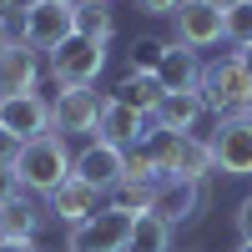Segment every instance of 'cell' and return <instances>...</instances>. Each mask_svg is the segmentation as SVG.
Wrapping results in <instances>:
<instances>
[{
  "label": "cell",
  "instance_id": "12",
  "mask_svg": "<svg viewBox=\"0 0 252 252\" xmlns=\"http://www.w3.org/2000/svg\"><path fill=\"white\" fill-rule=\"evenodd\" d=\"M46 207H51V222L81 227V222H91L101 207H106V192H101V187H91V182H81V177H66V182H61L56 192L46 197Z\"/></svg>",
  "mask_w": 252,
  "mask_h": 252
},
{
  "label": "cell",
  "instance_id": "3",
  "mask_svg": "<svg viewBox=\"0 0 252 252\" xmlns=\"http://www.w3.org/2000/svg\"><path fill=\"white\" fill-rule=\"evenodd\" d=\"M101 71H106V40L96 35H66L61 46L51 51V76L56 86H96Z\"/></svg>",
  "mask_w": 252,
  "mask_h": 252
},
{
  "label": "cell",
  "instance_id": "31",
  "mask_svg": "<svg viewBox=\"0 0 252 252\" xmlns=\"http://www.w3.org/2000/svg\"><path fill=\"white\" fill-rule=\"evenodd\" d=\"M10 46V35H5V20H0V51H5Z\"/></svg>",
  "mask_w": 252,
  "mask_h": 252
},
{
  "label": "cell",
  "instance_id": "20",
  "mask_svg": "<svg viewBox=\"0 0 252 252\" xmlns=\"http://www.w3.org/2000/svg\"><path fill=\"white\" fill-rule=\"evenodd\" d=\"M76 31L81 35H96L111 46L116 35V15H111V0H76Z\"/></svg>",
  "mask_w": 252,
  "mask_h": 252
},
{
  "label": "cell",
  "instance_id": "8",
  "mask_svg": "<svg viewBox=\"0 0 252 252\" xmlns=\"http://www.w3.org/2000/svg\"><path fill=\"white\" fill-rule=\"evenodd\" d=\"M56 131L51 126V101L31 91V96H0V136H10L15 146H26L35 136Z\"/></svg>",
  "mask_w": 252,
  "mask_h": 252
},
{
  "label": "cell",
  "instance_id": "1",
  "mask_svg": "<svg viewBox=\"0 0 252 252\" xmlns=\"http://www.w3.org/2000/svg\"><path fill=\"white\" fill-rule=\"evenodd\" d=\"M71 161H76V157H71V146H66L61 131H46V136H35V141H26V146H15V157H10L20 187L35 192V197H51L56 187L71 177Z\"/></svg>",
  "mask_w": 252,
  "mask_h": 252
},
{
  "label": "cell",
  "instance_id": "21",
  "mask_svg": "<svg viewBox=\"0 0 252 252\" xmlns=\"http://www.w3.org/2000/svg\"><path fill=\"white\" fill-rule=\"evenodd\" d=\"M222 40H232V46H252V0H242V5H232L222 15Z\"/></svg>",
  "mask_w": 252,
  "mask_h": 252
},
{
  "label": "cell",
  "instance_id": "2",
  "mask_svg": "<svg viewBox=\"0 0 252 252\" xmlns=\"http://www.w3.org/2000/svg\"><path fill=\"white\" fill-rule=\"evenodd\" d=\"M202 106L212 111L217 121L222 116H242L252 111V76L237 56H222V61H207L202 66Z\"/></svg>",
  "mask_w": 252,
  "mask_h": 252
},
{
  "label": "cell",
  "instance_id": "23",
  "mask_svg": "<svg viewBox=\"0 0 252 252\" xmlns=\"http://www.w3.org/2000/svg\"><path fill=\"white\" fill-rule=\"evenodd\" d=\"M166 46H172V40H161V35H141L136 46H131V71H152V76H157Z\"/></svg>",
  "mask_w": 252,
  "mask_h": 252
},
{
  "label": "cell",
  "instance_id": "14",
  "mask_svg": "<svg viewBox=\"0 0 252 252\" xmlns=\"http://www.w3.org/2000/svg\"><path fill=\"white\" fill-rule=\"evenodd\" d=\"M71 177L101 187V192H111V187L126 177V152L111 146V141H86V146L76 152V161H71Z\"/></svg>",
  "mask_w": 252,
  "mask_h": 252
},
{
  "label": "cell",
  "instance_id": "17",
  "mask_svg": "<svg viewBox=\"0 0 252 252\" xmlns=\"http://www.w3.org/2000/svg\"><path fill=\"white\" fill-rule=\"evenodd\" d=\"M202 116H207L202 91H166L161 106L152 111V126H157V131H192Z\"/></svg>",
  "mask_w": 252,
  "mask_h": 252
},
{
  "label": "cell",
  "instance_id": "9",
  "mask_svg": "<svg viewBox=\"0 0 252 252\" xmlns=\"http://www.w3.org/2000/svg\"><path fill=\"white\" fill-rule=\"evenodd\" d=\"M207 141H212L217 172H227V177H252V111L222 116L217 131L207 136Z\"/></svg>",
  "mask_w": 252,
  "mask_h": 252
},
{
  "label": "cell",
  "instance_id": "5",
  "mask_svg": "<svg viewBox=\"0 0 252 252\" xmlns=\"http://www.w3.org/2000/svg\"><path fill=\"white\" fill-rule=\"evenodd\" d=\"M146 212H157L166 227H187V222H197L207 212V182H192V177H161L152 187V207Z\"/></svg>",
  "mask_w": 252,
  "mask_h": 252
},
{
  "label": "cell",
  "instance_id": "11",
  "mask_svg": "<svg viewBox=\"0 0 252 252\" xmlns=\"http://www.w3.org/2000/svg\"><path fill=\"white\" fill-rule=\"evenodd\" d=\"M172 40H182V46H192V51L217 46L222 40V10L212 0H182L172 10Z\"/></svg>",
  "mask_w": 252,
  "mask_h": 252
},
{
  "label": "cell",
  "instance_id": "19",
  "mask_svg": "<svg viewBox=\"0 0 252 252\" xmlns=\"http://www.w3.org/2000/svg\"><path fill=\"white\" fill-rule=\"evenodd\" d=\"M126 252H172V227H166L157 212H141L131 222V242Z\"/></svg>",
  "mask_w": 252,
  "mask_h": 252
},
{
  "label": "cell",
  "instance_id": "4",
  "mask_svg": "<svg viewBox=\"0 0 252 252\" xmlns=\"http://www.w3.org/2000/svg\"><path fill=\"white\" fill-rule=\"evenodd\" d=\"M66 35H76V5L66 0H26L20 5V40L35 51H56Z\"/></svg>",
  "mask_w": 252,
  "mask_h": 252
},
{
  "label": "cell",
  "instance_id": "24",
  "mask_svg": "<svg viewBox=\"0 0 252 252\" xmlns=\"http://www.w3.org/2000/svg\"><path fill=\"white\" fill-rule=\"evenodd\" d=\"M26 187H20V177H15V166L10 161H0V202H10V197H20Z\"/></svg>",
  "mask_w": 252,
  "mask_h": 252
},
{
  "label": "cell",
  "instance_id": "25",
  "mask_svg": "<svg viewBox=\"0 0 252 252\" xmlns=\"http://www.w3.org/2000/svg\"><path fill=\"white\" fill-rule=\"evenodd\" d=\"M232 222H237V237L252 242V197H242V207L232 212Z\"/></svg>",
  "mask_w": 252,
  "mask_h": 252
},
{
  "label": "cell",
  "instance_id": "10",
  "mask_svg": "<svg viewBox=\"0 0 252 252\" xmlns=\"http://www.w3.org/2000/svg\"><path fill=\"white\" fill-rule=\"evenodd\" d=\"M152 116L136 111V106H121L116 96H106V106H101V121H96V141H111L121 152H136V146L152 141Z\"/></svg>",
  "mask_w": 252,
  "mask_h": 252
},
{
  "label": "cell",
  "instance_id": "6",
  "mask_svg": "<svg viewBox=\"0 0 252 252\" xmlns=\"http://www.w3.org/2000/svg\"><path fill=\"white\" fill-rule=\"evenodd\" d=\"M131 222H136V212H121V207L106 202L91 222L71 227L66 252H126V242H131Z\"/></svg>",
  "mask_w": 252,
  "mask_h": 252
},
{
  "label": "cell",
  "instance_id": "30",
  "mask_svg": "<svg viewBox=\"0 0 252 252\" xmlns=\"http://www.w3.org/2000/svg\"><path fill=\"white\" fill-rule=\"evenodd\" d=\"M10 10H15V0H0V20H5V15H10Z\"/></svg>",
  "mask_w": 252,
  "mask_h": 252
},
{
  "label": "cell",
  "instance_id": "18",
  "mask_svg": "<svg viewBox=\"0 0 252 252\" xmlns=\"http://www.w3.org/2000/svg\"><path fill=\"white\" fill-rule=\"evenodd\" d=\"M116 101H121V106H136V111H146V116H152L157 106H161V81L152 76V71H131V66H126V76L116 81V91H111Z\"/></svg>",
  "mask_w": 252,
  "mask_h": 252
},
{
  "label": "cell",
  "instance_id": "27",
  "mask_svg": "<svg viewBox=\"0 0 252 252\" xmlns=\"http://www.w3.org/2000/svg\"><path fill=\"white\" fill-rule=\"evenodd\" d=\"M0 252H40L35 242H0Z\"/></svg>",
  "mask_w": 252,
  "mask_h": 252
},
{
  "label": "cell",
  "instance_id": "33",
  "mask_svg": "<svg viewBox=\"0 0 252 252\" xmlns=\"http://www.w3.org/2000/svg\"><path fill=\"white\" fill-rule=\"evenodd\" d=\"M66 5H76V0H66Z\"/></svg>",
  "mask_w": 252,
  "mask_h": 252
},
{
  "label": "cell",
  "instance_id": "29",
  "mask_svg": "<svg viewBox=\"0 0 252 252\" xmlns=\"http://www.w3.org/2000/svg\"><path fill=\"white\" fill-rule=\"evenodd\" d=\"M212 5H217V10L227 15V10H232V5H242V0H212Z\"/></svg>",
  "mask_w": 252,
  "mask_h": 252
},
{
  "label": "cell",
  "instance_id": "26",
  "mask_svg": "<svg viewBox=\"0 0 252 252\" xmlns=\"http://www.w3.org/2000/svg\"><path fill=\"white\" fill-rule=\"evenodd\" d=\"M177 5H182V0H136V10H141V15H172Z\"/></svg>",
  "mask_w": 252,
  "mask_h": 252
},
{
  "label": "cell",
  "instance_id": "13",
  "mask_svg": "<svg viewBox=\"0 0 252 252\" xmlns=\"http://www.w3.org/2000/svg\"><path fill=\"white\" fill-rule=\"evenodd\" d=\"M46 222H51V207L35 192H20L10 202H0V242H35L46 232Z\"/></svg>",
  "mask_w": 252,
  "mask_h": 252
},
{
  "label": "cell",
  "instance_id": "28",
  "mask_svg": "<svg viewBox=\"0 0 252 252\" xmlns=\"http://www.w3.org/2000/svg\"><path fill=\"white\" fill-rule=\"evenodd\" d=\"M237 61L247 66V76H252V46H242V51H237Z\"/></svg>",
  "mask_w": 252,
  "mask_h": 252
},
{
  "label": "cell",
  "instance_id": "16",
  "mask_svg": "<svg viewBox=\"0 0 252 252\" xmlns=\"http://www.w3.org/2000/svg\"><path fill=\"white\" fill-rule=\"evenodd\" d=\"M157 81H161V91H197L202 86V61L192 46H182V40H172L161 56V66H157Z\"/></svg>",
  "mask_w": 252,
  "mask_h": 252
},
{
  "label": "cell",
  "instance_id": "32",
  "mask_svg": "<svg viewBox=\"0 0 252 252\" xmlns=\"http://www.w3.org/2000/svg\"><path fill=\"white\" fill-rule=\"evenodd\" d=\"M237 252H252V242H237Z\"/></svg>",
  "mask_w": 252,
  "mask_h": 252
},
{
  "label": "cell",
  "instance_id": "22",
  "mask_svg": "<svg viewBox=\"0 0 252 252\" xmlns=\"http://www.w3.org/2000/svg\"><path fill=\"white\" fill-rule=\"evenodd\" d=\"M106 202L111 207H121V212H146V207H152V187H141V182H116L111 192H106Z\"/></svg>",
  "mask_w": 252,
  "mask_h": 252
},
{
  "label": "cell",
  "instance_id": "15",
  "mask_svg": "<svg viewBox=\"0 0 252 252\" xmlns=\"http://www.w3.org/2000/svg\"><path fill=\"white\" fill-rule=\"evenodd\" d=\"M35 86H40V51L15 35L0 51V96H31Z\"/></svg>",
  "mask_w": 252,
  "mask_h": 252
},
{
  "label": "cell",
  "instance_id": "7",
  "mask_svg": "<svg viewBox=\"0 0 252 252\" xmlns=\"http://www.w3.org/2000/svg\"><path fill=\"white\" fill-rule=\"evenodd\" d=\"M101 91L91 86H61V96L51 101V126L61 136H96V121H101Z\"/></svg>",
  "mask_w": 252,
  "mask_h": 252
}]
</instances>
